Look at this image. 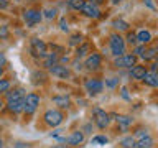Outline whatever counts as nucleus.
I'll use <instances>...</instances> for the list:
<instances>
[{"label":"nucleus","instance_id":"23","mask_svg":"<svg viewBox=\"0 0 158 148\" xmlns=\"http://www.w3.org/2000/svg\"><path fill=\"white\" fill-rule=\"evenodd\" d=\"M43 59H44V66L49 68V66H53V64H56V61H58V54H56V53H48Z\"/></svg>","mask_w":158,"mask_h":148},{"label":"nucleus","instance_id":"16","mask_svg":"<svg viewBox=\"0 0 158 148\" xmlns=\"http://www.w3.org/2000/svg\"><path fill=\"white\" fill-rule=\"evenodd\" d=\"M153 146V140L150 135H145L142 138H138V142H135V146L133 148H152Z\"/></svg>","mask_w":158,"mask_h":148},{"label":"nucleus","instance_id":"14","mask_svg":"<svg viewBox=\"0 0 158 148\" xmlns=\"http://www.w3.org/2000/svg\"><path fill=\"white\" fill-rule=\"evenodd\" d=\"M147 71H148V69L145 66H137V64H135V66L130 68V76L133 79H142L147 74Z\"/></svg>","mask_w":158,"mask_h":148},{"label":"nucleus","instance_id":"12","mask_svg":"<svg viewBox=\"0 0 158 148\" xmlns=\"http://www.w3.org/2000/svg\"><path fill=\"white\" fill-rule=\"evenodd\" d=\"M81 12L86 15V17H89V18H99L101 17V10L97 8V5H92V3H84Z\"/></svg>","mask_w":158,"mask_h":148},{"label":"nucleus","instance_id":"22","mask_svg":"<svg viewBox=\"0 0 158 148\" xmlns=\"http://www.w3.org/2000/svg\"><path fill=\"white\" fill-rule=\"evenodd\" d=\"M25 91L23 89H15L12 92H7V101H15V99H23Z\"/></svg>","mask_w":158,"mask_h":148},{"label":"nucleus","instance_id":"10","mask_svg":"<svg viewBox=\"0 0 158 148\" xmlns=\"http://www.w3.org/2000/svg\"><path fill=\"white\" fill-rule=\"evenodd\" d=\"M101 61H102L101 54L91 53V54H89V56L86 58V63H84V66H86L87 69H97L99 66H101Z\"/></svg>","mask_w":158,"mask_h":148},{"label":"nucleus","instance_id":"39","mask_svg":"<svg viewBox=\"0 0 158 148\" xmlns=\"http://www.w3.org/2000/svg\"><path fill=\"white\" fill-rule=\"evenodd\" d=\"M89 3H92V5H101V3H104V0H89Z\"/></svg>","mask_w":158,"mask_h":148},{"label":"nucleus","instance_id":"9","mask_svg":"<svg viewBox=\"0 0 158 148\" xmlns=\"http://www.w3.org/2000/svg\"><path fill=\"white\" fill-rule=\"evenodd\" d=\"M49 72L56 77H61V79H68L69 74H71L69 69L66 66H63V64H53V66H49Z\"/></svg>","mask_w":158,"mask_h":148},{"label":"nucleus","instance_id":"24","mask_svg":"<svg viewBox=\"0 0 158 148\" xmlns=\"http://www.w3.org/2000/svg\"><path fill=\"white\" fill-rule=\"evenodd\" d=\"M82 43V35L81 33H74L69 36V46H79Z\"/></svg>","mask_w":158,"mask_h":148},{"label":"nucleus","instance_id":"29","mask_svg":"<svg viewBox=\"0 0 158 148\" xmlns=\"http://www.w3.org/2000/svg\"><path fill=\"white\" fill-rule=\"evenodd\" d=\"M8 89H10V81H7V79H0V94L8 92Z\"/></svg>","mask_w":158,"mask_h":148},{"label":"nucleus","instance_id":"18","mask_svg":"<svg viewBox=\"0 0 158 148\" xmlns=\"http://www.w3.org/2000/svg\"><path fill=\"white\" fill-rule=\"evenodd\" d=\"M53 102L56 104L58 107H61V109H68L69 105H71V101H69L68 96H54Z\"/></svg>","mask_w":158,"mask_h":148},{"label":"nucleus","instance_id":"35","mask_svg":"<svg viewBox=\"0 0 158 148\" xmlns=\"http://www.w3.org/2000/svg\"><path fill=\"white\" fill-rule=\"evenodd\" d=\"M59 28H61L63 31H68V22H66V18L59 20Z\"/></svg>","mask_w":158,"mask_h":148},{"label":"nucleus","instance_id":"25","mask_svg":"<svg viewBox=\"0 0 158 148\" xmlns=\"http://www.w3.org/2000/svg\"><path fill=\"white\" fill-rule=\"evenodd\" d=\"M84 3H86V0H68L69 8H73V10H81L84 7Z\"/></svg>","mask_w":158,"mask_h":148},{"label":"nucleus","instance_id":"11","mask_svg":"<svg viewBox=\"0 0 158 148\" xmlns=\"http://www.w3.org/2000/svg\"><path fill=\"white\" fill-rule=\"evenodd\" d=\"M82 142H84V133L81 130L73 132L68 138H64V143H68V145H71V146H77V145H81Z\"/></svg>","mask_w":158,"mask_h":148},{"label":"nucleus","instance_id":"7","mask_svg":"<svg viewBox=\"0 0 158 148\" xmlns=\"http://www.w3.org/2000/svg\"><path fill=\"white\" fill-rule=\"evenodd\" d=\"M114 64H115V68H132L137 64V56L135 54H122V56H117Z\"/></svg>","mask_w":158,"mask_h":148},{"label":"nucleus","instance_id":"27","mask_svg":"<svg viewBox=\"0 0 158 148\" xmlns=\"http://www.w3.org/2000/svg\"><path fill=\"white\" fill-rule=\"evenodd\" d=\"M156 56V48H150V49H145V53L142 54V58L145 59V61H150Z\"/></svg>","mask_w":158,"mask_h":148},{"label":"nucleus","instance_id":"6","mask_svg":"<svg viewBox=\"0 0 158 148\" xmlns=\"http://www.w3.org/2000/svg\"><path fill=\"white\" fill-rule=\"evenodd\" d=\"M23 18H25V22H27V25H28V27H35V25H38L40 22H41V18H43V13L40 12V10L30 8V10H27V12H25Z\"/></svg>","mask_w":158,"mask_h":148},{"label":"nucleus","instance_id":"4","mask_svg":"<svg viewBox=\"0 0 158 148\" xmlns=\"http://www.w3.org/2000/svg\"><path fill=\"white\" fill-rule=\"evenodd\" d=\"M43 118H44V122H46L49 127H58V125H61V123H63L64 115H63V112L56 110V109H49V110L44 112Z\"/></svg>","mask_w":158,"mask_h":148},{"label":"nucleus","instance_id":"3","mask_svg":"<svg viewBox=\"0 0 158 148\" xmlns=\"http://www.w3.org/2000/svg\"><path fill=\"white\" fill-rule=\"evenodd\" d=\"M30 51L35 58H44L48 54V44L40 38H31V44H30Z\"/></svg>","mask_w":158,"mask_h":148},{"label":"nucleus","instance_id":"2","mask_svg":"<svg viewBox=\"0 0 158 148\" xmlns=\"http://www.w3.org/2000/svg\"><path fill=\"white\" fill-rule=\"evenodd\" d=\"M40 105V96L35 92H30L23 97V112L27 115H31V113L36 112V109Z\"/></svg>","mask_w":158,"mask_h":148},{"label":"nucleus","instance_id":"46","mask_svg":"<svg viewBox=\"0 0 158 148\" xmlns=\"http://www.w3.org/2000/svg\"><path fill=\"white\" fill-rule=\"evenodd\" d=\"M0 148H3V142L2 140H0Z\"/></svg>","mask_w":158,"mask_h":148},{"label":"nucleus","instance_id":"19","mask_svg":"<svg viewBox=\"0 0 158 148\" xmlns=\"http://www.w3.org/2000/svg\"><path fill=\"white\" fill-rule=\"evenodd\" d=\"M91 51V44L89 43H82L76 48V58H84L86 54Z\"/></svg>","mask_w":158,"mask_h":148},{"label":"nucleus","instance_id":"15","mask_svg":"<svg viewBox=\"0 0 158 148\" xmlns=\"http://www.w3.org/2000/svg\"><path fill=\"white\" fill-rule=\"evenodd\" d=\"M135 38H137V43L147 44V43H150V41H152V33H150V31H147V30H140V31L135 35Z\"/></svg>","mask_w":158,"mask_h":148},{"label":"nucleus","instance_id":"28","mask_svg":"<svg viewBox=\"0 0 158 148\" xmlns=\"http://www.w3.org/2000/svg\"><path fill=\"white\" fill-rule=\"evenodd\" d=\"M31 79H33V84L44 82V79H46V74H44V72H33V74H31Z\"/></svg>","mask_w":158,"mask_h":148},{"label":"nucleus","instance_id":"21","mask_svg":"<svg viewBox=\"0 0 158 148\" xmlns=\"http://www.w3.org/2000/svg\"><path fill=\"white\" fill-rule=\"evenodd\" d=\"M112 27L115 28L117 31H127L130 25H128L125 20H114V22H112Z\"/></svg>","mask_w":158,"mask_h":148},{"label":"nucleus","instance_id":"45","mask_svg":"<svg viewBox=\"0 0 158 148\" xmlns=\"http://www.w3.org/2000/svg\"><path fill=\"white\" fill-rule=\"evenodd\" d=\"M2 72H3V68H2V66H0V76H2Z\"/></svg>","mask_w":158,"mask_h":148},{"label":"nucleus","instance_id":"38","mask_svg":"<svg viewBox=\"0 0 158 148\" xmlns=\"http://www.w3.org/2000/svg\"><path fill=\"white\" fill-rule=\"evenodd\" d=\"M8 7V0H0V8H7Z\"/></svg>","mask_w":158,"mask_h":148},{"label":"nucleus","instance_id":"8","mask_svg":"<svg viewBox=\"0 0 158 148\" xmlns=\"http://www.w3.org/2000/svg\"><path fill=\"white\" fill-rule=\"evenodd\" d=\"M86 91L89 92V96H97L104 91V82L99 79H87L86 81Z\"/></svg>","mask_w":158,"mask_h":148},{"label":"nucleus","instance_id":"32","mask_svg":"<svg viewBox=\"0 0 158 148\" xmlns=\"http://www.w3.org/2000/svg\"><path fill=\"white\" fill-rule=\"evenodd\" d=\"M145 49H147L145 44H138V46L135 48V51H133V53H135V56H142V54L145 53Z\"/></svg>","mask_w":158,"mask_h":148},{"label":"nucleus","instance_id":"13","mask_svg":"<svg viewBox=\"0 0 158 148\" xmlns=\"http://www.w3.org/2000/svg\"><path fill=\"white\" fill-rule=\"evenodd\" d=\"M8 110L12 113H20L23 112V99H15V101H8L7 104Z\"/></svg>","mask_w":158,"mask_h":148},{"label":"nucleus","instance_id":"40","mask_svg":"<svg viewBox=\"0 0 158 148\" xmlns=\"http://www.w3.org/2000/svg\"><path fill=\"white\" fill-rule=\"evenodd\" d=\"M122 97H123V99H127V101L130 99V97H128V94H127V89H125V87L122 89Z\"/></svg>","mask_w":158,"mask_h":148},{"label":"nucleus","instance_id":"41","mask_svg":"<svg viewBox=\"0 0 158 148\" xmlns=\"http://www.w3.org/2000/svg\"><path fill=\"white\" fill-rule=\"evenodd\" d=\"M3 64H5V56L0 53V66H3Z\"/></svg>","mask_w":158,"mask_h":148},{"label":"nucleus","instance_id":"30","mask_svg":"<svg viewBox=\"0 0 158 148\" xmlns=\"http://www.w3.org/2000/svg\"><path fill=\"white\" fill-rule=\"evenodd\" d=\"M56 8H46L44 10V17H46L48 20H53V18H56Z\"/></svg>","mask_w":158,"mask_h":148},{"label":"nucleus","instance_id":"20","mask_svg":"<svg viewBox=\"0 0 158 148\" xmlns=\"http://www.w3.org/2000/svg\"><path fill=\"white\" fill-rule=\"evenodd\" d=\"M115 120L122 128H127L128 125H132V122H133L132 117H128V115H115Z\"/></svg>","mask_w":158,"mask_h":148},{"label":"nucleus","instance_id":"31","mask_svg":"<svg viewBox=\"0 0 158 148\" xmlns=\"http://www.w3.org/2000/svg\"><path fill=\"white\" fill-rule=\"evenodd\" d=\"M122 145L125 146V148H133V146H135V140H133L132 137L123 138V140H122Z\"/></svg>","mask_w":158,"mask_h":148},{"label":"nucleus","instance_id":"42","mask_svg":"<svg viewBox=\"0 0 158 148\" xmlns=\"http://www.w3.org/2000/svg\"><path fill=\"white\" fill-rule=\"evenodd\" d=\"M51 148H68L66 145H53Z\"/></svg>","mask_w":158,"mask_h":148},{"label":"nucleus","instance_id":"43","mask_svg":"<svg viewBox=\"0 0 158 148\" xmlns=\"http://www.w3.org/2000/svg\"><path fill=\"white\" fill-rule=\"evenodd\" d=\"M2 107H3V101L0 99V109H2Z\"/></svg>","mask_w":158,"mask_h":148},{"label":"nucleus","instance_id":"1","mask_svg":"<svg viewBox=\"0 0 158 148\" xmlns=\"http://www.w3.org/2000/svg\"><path fill=\"white\" fill-rule=\"evenodd\" d=\"M109 46H110V53L114 56H122L125 54V39H123L118 33H112L109 36Z\"/></svg>","mask_w":158,"mask_h":148},{"label":"nucleus","instance_id":"5","mask_svg":"<svg viewBox=\"0 0 158 148\" xmlns=\"http://www.w3.org/2000/svg\"><path fill=\"white\" fill-rule=\"evenodd\" d=\"M110 115L106 112V110H102V109H99L96 107L94 109V123L101 128V130H104L107 125H109V122H110V118H109Z\"/></svg>","mask_w":158,"mask_h":148},{"label":"nucleus","instance_id":"34","mask_svg":"<svg viewBox=\"0 0 158 148\" xmlns=\"http://www.w3.org/2000/svg\"><path fill=\"white\" fill-rule=\"evenodd\" d=\"M117 84H118V79L117 77H112V79H107V81H106V86L107 87H115Z\"/></svg>","mask_w":158,"mask_h":148},{"label":"nucleus","instance_id":"44","mask_svg":"<svg viewBox=\"0 0 158 148\" xmlns=\"http://www.w3.org/2000/svg\"><path fill=\"white\" fill-rule=\"evenodd\" d=\"M112 2H114V3H118V2H122V0H112Z\"/></svg>","mask_w":158,"mask_h":148},{"label":"nucleus","instance_id":"33","mask_svg":"<svg viewBox=\"0 0 158 148\" xmlns=\"http://www.w3.org/2000/svg\"><path fill=\"white\" fill-rule=\"evenodd\" d=\"M127 43H128V44H132V46H133V44H137L135 33H128V35H127Z\"/></svg>","mask_w":158,"mask_h":148},{"label":"nucleus","instance_id":"17","mask_svg":"<svg viewBox=\"0 0 158 148\" xmlns=\"http://www.w3.org/2000/svg\"><path fill=\"white\" fill-rule=\"evenodd\" d=\"M142 81L147 84V86H150V87H156L158 86V77H156V74L155 72H148L142 77Z\"/></svg>","mask_w":158,"mask_h":148},{"label":"nucleus","instance_id":"37","mask_svg":"<svg viewBox=\"0 0 158 148\" xmlns=\"http://www.w3.org/2000/svg\"><path fill=\"white\" fill-rule=\"evenodd\" d=\"M143 2H145V5H147V7H150L152 10H156V7L153 5V2H152V0H143Z\"/></svg>","mask_w":158,"mask_h":148},{"label":"nucleus","instance_id":"26","mask_svg":"<svg viewBox=\"0 0 158 148\" xmlns=\"http://www.w3.org/2000/svg\"><path fill=\"white\" fill-rule=\"evenodd\" d=\"M91 143H92V145H107V143H109V138L104 137V135H97V137H92Z\"/></svg>","mask_w":158,"mask_h":148},{"label":"nucleus","instance_id":"36","mask_svg":"<svg viewBox=\"0 0 158 148\" xmlns=\"http://www.w3.org/2000/svg\"><path fill=\"white\" fill-rule=\"evenodd\" d=\"M0 36H2V38H7V36H8L7 27H0Z\"/></svg>","mask_w":158,"mask_h":148}]
</instances>
